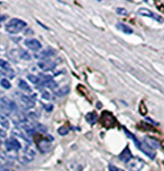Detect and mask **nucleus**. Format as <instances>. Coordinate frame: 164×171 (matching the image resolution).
<instances>
[{
    "label": "nucleus",
    "instance_id": "1",
    "mask_svg": "<svg viewBox=\"0 0 164 171\" xmlns=\"http://www.w3.org/2000/svg\"><path fill=\"white\" fill-rule=\"evenodd\" d=\"M26 26V22L19 19H12L5 26V30L9 34H18Z\"/></svg>",
    "mask_w": 164,
    "mask_h": 171
},
{
    "label": "nucleus",
    "instance_id": "2",
    "mask_svg": "<svg viewBox=\"0 0 164 171\" xmlns=\"http://www.w3.org/2000/svg\"><path fill=\"white\" fill-rule=\"evenodd\" d=\"M100 122L105 128H106V129H110V128H113L114 126L117 125V121H116L115 117L113 116L111 113L108 112V111H105V112L102 113Z\"/></svg>",
    "mask_w": 164,
    "mask_h": 171
},
{
    "label": "nucleus",
    "instance_id": "3",
    "mask_svg": "<svg viewBox=\"0 0 164 171\" xmlns=\"http://www.w3.org/2000/svg\"><path fill=\"white\" fill-rule=\"evenodd\" d=\"M36 153V149L32 145H27V147L23 151V154L20 156V161L23 164H28L35 159Z\"/></svg>",
    "mask_w": 164,
    "mask_h": 171
},
{
    "label": "nucleus",
    "instance_id": "4",
    "mask_svg": "<svg viewBox=\"0 0 164 171\" xmlns=\"http://www.w3.org/2000/svg\"><path fill=\"white\" fill-rule=\"evenodd\" d=\"M137 14L139 15H142V16H146V18L153 19L154 20L158 21V23H164V19L162 18L161 15H159L157 13H154L153 11H151L149 9H146V8H140V9L137 11Z\"/></svg>",
    "mask_w": 164,
    "mask_h": 171
},
{
    "label": "nucleus",
    "instance_id": "5",
    "mask_svg": "<svg viewBox=\"0 0 164 171\" xmlns=\"http://www.w3.org/2000/svg\"><path fill=\"white\" fill-rule=\"evenodd\" d=\"M0 108L7 111V112H14L18 109L14 101L7 96H3L0 98Z\"/></svg>",
    "mask_w": 164,
    "mask_h": 171
},
{
    "label": "nucleus",
    "instance_id": "6",
    "mask_svg": "<svg viewBox=\"0 0 164 171\" xmlns=\"http://www.w3.org/2000/svg\"><path fill=\"white\" fill-rule=\"evenodd\" d=\"M5 147L7 151H9V152H18L21 149L22 146H21V143L18 140L11 138V139H8L5 141Z\"/></svg>",
    "mask_w": 164,
    "mask_h": 171
},
{
    "label": "nucleus",
    "instance_id": "7",
    "mask_svg": "<svg viewBox=\"0 0 164 171\" xmlns=\"http://www.w3.org/2000/svg\"><path fill=\"white\" fill-rule=\"evenodd\" d=\"M144 165H145L144 161L137 158V157H135V158L134 157L128 162V166H129L130 171H141L144 167Z\"/></svg>",
    "mask_w": 164,
    "mask_h": 171
},
{
    "label": "nucleus",
    "instance_id": "8",
    "mask_svg": "<svg viewBox=\"0 0 164 171\" xmlns=\"http://www.w3.org/2000/svg\"><path fill=\"white\" fill-rule=\"evenodd\" d=\"M137 148L139 150H141L146 156H148L152 160H154L155 156H157V153H155V151H154V149H152L151 147H149L145 142H141L140 145H139Z\"/></svg>",
    "mask_w": 164,
    "mask_h": 171
},
{
    "label": "nucleus",
    "instance_id": "9",
    "mask_svg": "<svg viewBox=\"0 0 164 171\" xmlns=\"http://www.w3.org/2000/svg\"><path fill=\"white\" fill-rule=\"evenodd\" d=\"M24 44H25L28 49L32 51H38L42 49V44L36 39H28L24 41Z\"/></svg>",
    "mask_w": 164,
    "mask_h": 171
},
{
    "label": "nucleus",
    "instance_id": "10",
    "mask_svg": "<svg viewBox=\"0 0 164 171\" xmlns=\"http://www.w3.org/2000/svg\"><path fill=\"white\" fill-rule=\"evenodd\" d=\"M37 144H38V150L42 152V153L48 152L49 150L51 149V147H52L51 140H45V138L42 139V140H40V141H38Z\"/></svg>",
    "mask_w": 164,
    "mask_h": 171
},
{
    "label": "nucleus",
    "instance_id": "11",
    "mask_svg": "<svg viewBox=\"0 0 164 171\" xmlns=\"http://www.w3.org/2000/svg\"><path fill=\"white\" fill-rule=\"evenodd\" d=\"M134 158V156H133V154H132V152H130V148L127 146L124 150H123L121 153H120V155L118 156V159L121 161H123V162H125V164H128V162L132 160Z\"/></svg>",
    "mask_w": 164,
    "mask_h": 171
},
{
    "label": "nucleus",
    "instance_id": "12",
    "mask_svg": "<svg viewBox=\"0 0 164 171\" xmlns=\"http://www.w3.org/2000/svg\"><path fill=\"white\" fill-rule=\"evenodd\" d=\"M20 101H21V103L25 106L26 108L30 109V108H34L35 107V101L33 100L32 97L30 96H27L25 94H21L20 97H19Z\"/></svg>",
    "mask_w": 164,
    "mask_h": 171
},
{
    "label": "nucleus",
    "instance_id": "13",
    "mask_svg": "<svg viewBox=\"0 0 164 171\" xmlns=\"http://www.w3.org/2000/svg\"><path fill=\"white\" fill-rule=\"evenodd\" d=\"M38 66L42 68V70L44 71H48V70H52L55 68L56 66V64L53 63L52 61H48V60H46V61H43L42 63L38 64Z\"/></svg>",
    "mask_w": 164,
    "mask_h": 171
},
{
    "label": "nucleus",
    "instance_id": "14",
    "mask_svg": "<svg viewBox=\"0 0 164 171\" xmlns=\"http://www.w3.org/2000/svg\"><path fill=\"white\" fill-rule=\"evenodd\" d=\"M144 142L148 145L149 147H151L152 149H158L160 147L159 142L157 140L150 138V136H146V138L144 139Z\"/></svg>",
    "mask_w": 164,
    "mask_h": 171
},
{
    "label": "nucleus",
    "instance_id": "15",
    "mask_svg": "<svg viewBox=\"0 0 164 171\" xmlns=\"http://www.w3.org/2000/svg\"><path fill=\"white\" fill-rule=\"evenodd\" d=\"M56 54V51L55 50H52V49H48V50H44V51H42L39 54H38L36 57L37 58H40L42 60H46L48 58H50L52 56H54Z\"/></svg>",
    "mask_w": 164,
    "mask_h": 171
},
{
    "label": "nucleus",
    "instance_id": "16",
    "mask_svg": "<svg viewBox=\"0 0 164 171\" xmlns=\"http://www.w3.org/2000/svg\"><path fill=\"white\" fill-rule=\"evenodd\" d=\"M116 28L123 32L124 34H127V35H132V34L134 33V30L130 28V26H128V25L126 24H123V23H117L116 24Z\"/></svg>",
    "mask_w": 164,
    "mask_h": 171
},
{
    "label": "nucleus",
    "instance_id": "17",
    "mask_svg": "<svg viewBox=\"0 0 164 171\" xmlns=\"http://www.w3.org/2000/svg\"><path fill=\"white\" fill-rule=\"evenodd\" d=\"M86 121L90 125H94L97 122V120H98V115H97V114L95 112H90V113L86 114Z\"/></svg>",
    "mask_w": 164,
    "mask_h": 171
},
{
    "label": "nucleus",
    "instance_id": "18",
    "mask_svg": "<svg viewBox=\"0 0 164 171\" xmlns=\"http://www.w3.org/2000/svg\"><path fill=\"white\" fill-rule=\"evenodd\" d=\"M69 91H70V88L68 87V86H65V87H62L59 90H54V94L57 95V96H59V97H62L64 95L68 94Z\"/></svg>",
    "mask_w": 164,
    "mask_h": 171
},
{
    "label": "nucleus",
    "instance_id": "19",
    "mask_svg": "<svg viewBox=\"0 0 164 171\" xmlns=\"http://www.w3.org/2000/svg\"><path fill=\"white\" fill-rule=\"evenodd\" d=\"M0 125H1L2 127H4L5 129H9L10 128L9 120H8L6 115L3 114V113H0Z\"/></svg>",
    "mask_w": 164,
    "mask_h": 171
},
{
    "label": "nucleus",
    "instance_id": "20",
    "mask_svg": "<svg viewBox=\"0 0 164 171\" xmlns=\"http://www.w3.org/2000/svg\"><path fill=\"white\" fill-rule=\"evenodd\" d=\"M18 87L21 90L26 91V92H31L32 91V88L28 85V83L24 80H19L18 81Z\"/></svg>",
    "mask_w": 164,
    "mask_h": 171
},
{
    "label": "nucleus",
    "instance_id": "21",
    "mask_svg": "<svg viewBox=\"0 0 164 171\" xmlns=\"http://www.w3.org/2000/svg\"><path fill=\"white\" fill-rule=\"evenodd\" d=\"M13 135L19 136V138L23 139L24 140H27V138H26V136L24 135V133H23V132H22V131L19 129L18 127V128H14V129L13 130Z\"/></svg>",
    "mask_w": 164,
    "mask_h": 171
},
{
    "label": "nucleus",
    "instance_id": "22",
    "mask_svg": "<svg viewBox=\"0 0 164 171\" xmlns=\"http://www.w3.org/2000/svg\"><path fill=\"white\" fill-rule=\"evenodd\" d=\"M0 67H1L4 71H8V70L12 69L10 64L8 63L7 61H5V60H3V59H0Z\"/></svg>",
    "mask_w": 164,
    "mask_h": 171
},
{
    "label": "nucleus",
    "instance_id": "23",
    "mask_svg": "<svg viewBox=\"0 0 164 171\" xmlns=\"http://www.w3.org/2000/svg\"><path fill=\"white\" fill-rule=\"evenodd\" d=\"M42 85L44 86V87H46V88L52 89V90H55L57 87H58V84H57V82H55L54 80H50V81L45 82V83H42Z\"/></svg>",
    "mask_w": 164,
    "mask_h": 171
},
{
    "label": "nucleus",
    "instance_id": "24",
    "mask_svg": "<svg viewBox=\"0 0 164 171\" xmlns=\"http://www.w3.org/2000/svg\"><path fill=\"white\" fill-rule=\"evenodd\" d=\"M27 78H28V80H29L31 83H33V84H39L40 82H42V79H40L39 77L34 75V74H29V75L27 76Z\"/></svg>",
    "mask_w": 164,
    "mask_h": 171
},
{
    "label": "nucleus",
    "instance_id": "25",
    "mask_svg": "<svg viewBox=\"0 0 164 171\" xmlns=\"http://www.w3.org/2000/svg\"><path fill=\"white\" fill-rule=\"evenodd\" d=\"M0 85H1L2 88H4L6 90H9L12 87L11 83L9 82V80H7V79H1V81H0Z\"/></svg>",
    "mask_w": 164,
    "mask_h": 171
},
{
    "label": "nucleus",
    "instance_id": "26",
    "mask_svg": "<svg viewBox=\"0 0 164 171\" xmlns=\"http://www.w3.org/2000/svg\"><path fill=\"white\" fill-rule=\"evenodd\" d=\"M7 140L8 139H7V133H6V131L0 128V144H1V143H5V141Z\"/></svg>",
    "mask_w": 164,
    "mask_h": 171
},
{
    "label": "nucleus",
    "instance_id": "27",
    "mask_svg": "<svg viewBox=\"0 0 164 171\" xmlns=\"http://www.w3.org/2000/svg\"><path fill=\"white\" fill-rule=\"evenodd\" d=\"M58 133H59V135H61V136H66L68 133H69V129L67 127H61V128H59L58 129Z\"/></svg>",
    "mask_w": 164,
    "mask_h": 171
},
{
    "label": "nucleus",
    "instance_id": "28",
    "mask_svg": "<svg viewBox=\"0 0 164 171\" xmlns=\"http://www.w3.org/2000/svg\"><path fill=\"white\" fill-rule=\"evenodd\" d=\"M139 112H140V114L142 115H145L147 114V108L144 104V102H140V105H139Z\"/></svg>",
    "mask_w": 164,
    "mask_h": 171
},
{
    "label": "nucleus",
    "instance_id": "29",
    "mask_svg": "<svg viewBox=\"0 0 164 171\" xmlns=\"http://www.w3.org/2000/svg\"><path fill=\"white\" fill-rule=\"evenodd\" d=\"M20 57L22 58V59H24V60H31V55L28 53V52H26V51H24V50H22L21 51V53H20Z\"/></svg>",
    "mask_w": 164,
    "mask_h": 171
},
{
    "label": "nucleus",
    "instance_id": "30",
    "mask_svg": "<svg viewBox=\"0 0 164 171\" xmlns=\"http://www.w3.org/2000/svg\"><path fill=\"white\" fill-rule=\"evenodd\" d=\"M116 13L118 15H127V10L124 9V8H117L116 9Z\"/></svg>",
    "mask_w": 164,
    "mask_h": 171
},
{
    "label": "nucleus",
    "instance_id": "31",
    "mask_svg": "<svg viewBox=\"0 0 164 171\" xmlns=\"http://www.w3.org/2000/svg\"><path fill=\"white\" fill-rule=\"evenodd\" d=\"M155 7H157L159 11H161V12H163V13H164V4H163L162 2H160V1H157V2H155Z\"/></svg>",
    "mask_w": 164,
    "mask_h": 171
},
{
    "label": "nucleus",
    "instance_id": "32",
    "mask_svg": "<svg viewBox=\"0 0 164 171\" xmlns=\"http://www.w3.org/2000/svg\"><path fill=\"white\" fill-rule=\"evenodd\" d=\"M42 97V99H45V100H50L51 99V95L48 91H43Z\"/></svg>",
    "mask_w": 164,
    "mask_h": 171
},
{
    "label": "nucleus",
    "instance_id": "33",
    "mask_svg": "<svg viewBox=\"0 0 164 171\" xmlns=\"http://www.w3.org/2000/svg\"><path fill=\"white\" fill-rule=\"evenodd\" d=\"M109 171H124L121 168H118L116 167L115 165H109Z\"/></svg>",
    "mask_w": 164,
    "mask_h": 171
},
{
    "label": "nucleus",
    "instance_id": "34",
    "mask_svg": "<svg viewBox=\"0 0 164 171\" xmlns=\"http://www.w3.org/2000/svg\"><path fill=\"white\" fill-rule=\"evenodd\" d=\"M43 108L47 111V112H49V113H50L51 111H53V109H54L53 105H51V104H45V105H43Z\"/></svg>",
    "mask_w": 164,
    "mask_h": 171
},
{
    "label": "nucleus",
    "instance_id": "35",
    "mask_svg": "<svg viewBox=\"0 0 164 171\" xmlns=\"http://www.w3.org/2000/svg\"><path fill=\"white\" fill-rule=\"evenodd\" d=\"M5 46L0 44V55H4L5 54Z\"/></svg>",
    "mask_w": 164,
    "mask_h": 171
},
{
    "label": "nucleus",
    "instance_id": "36",
    "mask_svg": "<svg viewBox=\"0 0 164 171\" xmlns=\"http://www.w3.org/2000/svg\"><path fill=\"white\" fill-rule=\"evenodd\" d=\"M6 19H7L6 15H0V24H1V22H3Z\"/></svg>",
    "mask_w": 164,
    "mask_h": 171
}]
</instances>
